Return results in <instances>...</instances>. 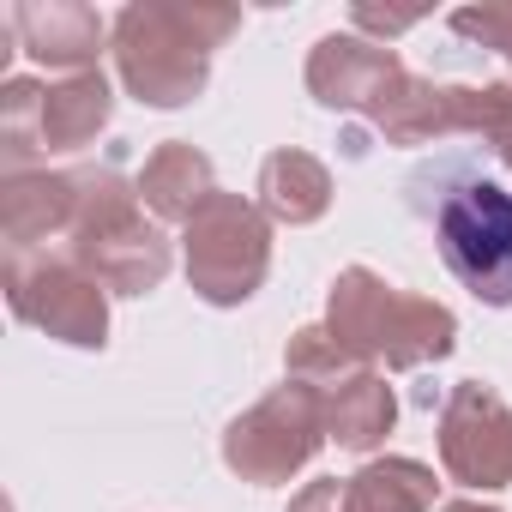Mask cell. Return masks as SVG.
<instances>
[{
    "instance_id": "52a82bcc",
    "label": "cell",
    "mask_w": 512,
    "mask_h": 512,
    "mask_svg": "<svg viewBox=\"0 0 512 512\" xmlns=\"http://www.w3.org/2000/svg\"><path fill=\"white\" fill-rule=\"evenodd\" d=\"M326 440H332L326 398L302 380H284L278 392H266L253 410H241L223 428V464L253 488H272V482H290L296 470H308Z\"/></svg>"
},
{
    "instance_id": "44dd1931",
    "label": "cell",
    "mask_w": 512,
    "mask_h": 512,
    "mask_svg": "<svg viewBox=\"0 0 512 512\" xmlns=\"http://www.w3.org/2000/svg\"><path fill=\"white\" fill-rule=\"evenodd\" d=\"M350 19H356L362 31H380V37H398V31H410V25H416L422 13H374V7H356Z\"/></svg>"
},
{
    "instance_id": "4fadbf2b",
    "label": "cell",
    "mask_w": 512,
    "mask_h": 512,
    "mask_svg": "<svg viewBox=\"0 0 512 512\" xmlns=\"http://www.w3.org/2000/svg\"><path fill=\"white\" fill-rule=\"evenodd\" d=\"M374 133L386 145H434L470 133V85H434L422 73H404L380 103H374Z\"/></svg>"
},
{
    "instance_id": "5b68a950",
    "label": "cell",
    "mask_w": 512,
    "mask_h": 512,
    "mask_svg": "<svg viewBox=\"0 0 512 512\" xmlns=\"http://www.w3.org/2000/svg\"><path fill=\"white\" fill-rule=\"evenodd\" d=\"M115 91L103 73H67V79H7L0 85V163L31 169L37 157L85 151L109 127Z\"/></svg>"
},
{
    "instance_id": "d6986e66",
    "label": "cell",
    "mask_w": 512,
    "mask_h": 512,
    "mask_svg": "<svg viewBox=\"0 0 512 512\" xmlns=\"http://www.w3.org/2000/svg\"><path fill=\"white\" fill-rule=\"evenodd\" d=\"M452 31L512 61V7H464V13H452Z\"/></svg>"
},
{
    "instance_id": "ba28073f",
    "label": "cell",
    "mask_w": 512,
    "mask_h": 512,
    "mask_svg": "<svg viewBox=\"0 0 512 512\" xmlns=\"http://www.w3.org/2000/svg\"><path fill=\"white\" fill-rule=\"evenodd\" d=\"M7 302L25 326H37L55 344L103 350L109 344V290L85 278L67 253H7Z\"/></svg>"
},
{
    "instance_id": "ac0fdd59",
    "label": "cell",
    "mask_w": 512,
    "mask_h": 512,
    "mask_svg": "<svg viewBox=\"0 0 512 512\" xmlns=\"http://www.w3.org/2000/svg\"><path fill=\"white\" fill-rule=\"evenodd\" d=\"M356 368H362V362H356V356L326 332V326H302V332L290 338V350H284V374H290V380H302V386H314V392L344 386Z\"/></svg>"
},
{
    "instance_id": "7c38bea8",
    "label": "cell",
    "mask_w": 512,
    "mask_h": 512,
    "mask_svg": "<svg viewBox=\"0 0 512 512\" xmlns=\"http://www.w3.org/2000/svg\"><path fill=\"white\" fill-rule=\"evenodd\" d=\"M79 217V169H13L0 175V235L7 253H43V241L73 235Z\"/></svg>"
},
{
    "instance_id": "8fae6325",
    "label": "cell",
    "mask_w": 512,
    "mask_h": 512,
    "mask_svg": "<svg viewBox=\"0 0 512 512\" xmlns=\"http://www.w3.org/2000/svg\"><path fill=\"white\" fill-rule=\"evenodd\" d=\"M7 31L19 37V49L31 61H43L49 73H97L103 37H115L103 25L97 7H79V0H19L7 13Z\"/></svg>"
},
{
    "instance_id": "6da1fadb",
    "label": "cell",
    "mask_w": 512,
    "mask_h": 512,
    "mask_svg": "<svg viewBox=\"0 0 512 512\" xmlns=\"http://www.w3.org/2000/svg\"><path fill=\"white\" fill-rule=\"evenodd\" d=\"M410 211L434 229L446 272L488 308H512V163L488 145L446 151L410 181Z\"/></svg>"
},
{
    "instance_id": "9a60e30c",
    "label": "cell",
    "mask_w": 512,
    "mask_h": 512,
    "mask_svg": "<svg viewBox=\"0 0 512 512\" xmlns=\"http://www.w3.org/2000/svg\"><path fill=\"white\" fill-rule=\"evenodd\" d=\"M253 193H260V211L272 223L302 229V223H320L332 211V169L314 151L284 145V151H272L260 163V187H253Z\"/></svg>"
},
{
    "instance_id": "30bf717a",
    "label": "cell",
    "mask_w": 512,
    "mask_h": 512,
    "mask_svg": "<svg viewBox=\"0 0 512 512\" xmlns=\"http://www.w3.org/2000/svg\"><path fill=\"white\" fill-rule=\"evenodd\" d=\"M410 67L398 61V49L386 43H362L350 31H332L314 43L308 55V91L314 103L338 109V115H374V103L404 79Z\"/></svg>"
},
{
    "instance_id": "5bb4252c",
    "label": "cell",
    "mask_w": 512,
    "mask_h": 512,
    "mask_svg": "<svg viewBox=\"0 0 512 512\" xmlns=\"http://www.w3.org/2000/svg\"><path fill=\"white\" fill-rule=\"evenodd\" d=\"M211 193H217L211 157H205L199 145H187V139L157 145V151L145 157V169H139V199L151 205L157 223H181V229H187L193 211H199Z\"/></svg>"
},
{
    "instance_id": "8992f818",
    "label": "cell",
    "mask_w": 512,
    "mask_h": 512,
    "mask_svg": "<svg viewBox=\"0 0 512 512\" xmlns=\"http://www.w3.org/2000/svg\"><path fill=\"white\" fill-rule=\"evenodd\" d=\"M181 253H187V284L199 302L241 308L260 296L272 272V217L260 211V199L211 193L181 229Z\"/></svg>"
},
{
    "instance_id": "603a6c76",
    "label": "cell",
    "mask_w": 512,
    "mask_h": 512,
    "mask_svg": "<svg viewBox=\"0 0 512 512\" xmlns=\"http://www.w3.org/2000/svg\"><path fill=\"white\" fill-rule=\"evenodd\" d=\"M488 151H494V145H488ZM500 157H506V163H512V151H500Z\"/></svg>"
},
{
    "instance_id": "e0dca14e",
    "label": "cell",
    "mask_w": 512,
    "mask_h": 512,
    "mask_svg": "<svg viewBox=\"0 0 512 512\" xmlns=\"http://www.w3.org/2000/svg\"><path fill=\"white\" fill-rule=\"evenodd\" d=\"M440 482L422 458H368L350 476V512H434Z\"/></svg>"
},
{
    "instance_id": "3957f363",
    "label": "cell",
    "mask_w": 512,
    "mask_h": 512,
    "mask_svg": "<svg viewBox=\"0 0 512 512\" xmlns=\"http://www.w3.org/2000/svg\"><path fill=\"white\" fill-rule=\"evenodd\" d=\"M67 260L97 278L109 296H151L169 278V235L145 217L139 181H127L115 163L79 169V217L67 235Z\"/></svg>"
},
{
    "instance_id": "2e32d148",
    "label": "cell",
    "mask_w": 512,
    "mask_h": 512,
    "mask_svg": "<svg viewBox=\"0 0 512 512\" xmlns=\"http://www.w3.org/2000/svg\"><path fill=\"white\" fill-rule=\"evenodd\" d=\"M320 398H326V434L344 452H374L392 434V422H398V398H392L380 368H356L344 386H332Z\"/></svg>"
},
{
    "instance_id": "9c48e42d",
    "label": "cell",
    "mask_w": 512,
    "mask_h": 512,
    "mask_svg": "<svg viewBox=\"0 0 512 512\" xmlns=\"http://www.w3.org/2000/svg\"><path fill=\"white\" fill-rule=\"evenodd\" d=\"M440 464L452 482L494 494L512 488V404L482 386V380H458L440 404Z\"/></svg>"
},
{
    "instance_id": "277c9868",
    "label": "cell",
    "mask_w": 512,
    "mask_h": 512,
    "mask_svg": "<svg viewBox=\"0 0 512 512\" xmlns=\"http://www.w3.org/2000/svg\"><path fill=\"white\" fill-rule=\"evenodd\" d=\"M326 332L362 362H386V368H422V362H440L452 356L458 344V320L452 308L428 302V296H410V290H392L380 272L368 266H350L338 272L332 284V302H326Z\"/></svg>"
},
{
    "instance_id": "7a4b0ae2",
    "label": "cell",
    "mask_w": 512,
    "mask_h": 512,
    "mask_svg": "<svg viewBox=\"0 0 512 512\" xmlns=\"http://www.w3.org/2000/svg\"><path fill=\"white\" fill-rule=\"evenodd\" d=\"M241 31L235 7L205 0H133L115 19V67L121 85L145 109H187L211 85V49Z\"/></svg>"
},
{
    "instance_id": "7402d4cb",
    "label": "cell",
    "mask_w": 512,
    "mask_h": 512,
    "mask_svg": "<svg viewBox=\"0 0 512 512\" xmlns=\"http://www.w3.org/2000/svg\"><path fill=\"white\" fill-rule=\"evenodd\" d=\"M440 512H500V506H488V500H446Z\"/></svg>"
},
{
    "instance_id": "ffe728a7",
    "label": "cell",
    "mask_w": 512,
    "mask_h": 512,
    "mask_svg": "<svg viewBox=\"0 0 512 512\" xmlns=\"http://www.w3.org/2000/svg\"><path fill=\"white\" fill-rule=\"evenodd\" d=\"M290 512H350V476H344V482H338V476L308 482V488L290 500Z\"/></svg>"
}]
</instances>
